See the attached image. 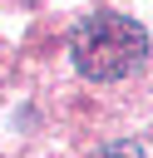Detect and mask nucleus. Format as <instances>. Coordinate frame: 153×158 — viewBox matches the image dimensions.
<instances>
[{
    "instance_id": "1",
    "label": "nucleus",
    "mask_w": 153,
    "mask_h": 158,
    "mask_svg": "<svg viewBox=\"0 0 153 158\" xmlns=\"http://www.w3.org/2000/svg\"><path fill=\"white\" fill-rule=\"evenodd\" d=\"M69 49H74V69H79L84 79L109 84V79H128V74L148 59V35H143L138 20L99 10V15H89V20L74 30Z\"/></svg>"
},
{
    "instance_id": "2",
    "label": "nucleus",
    "mask_w": 153,
    "mask_h": 158,
    "mask_svg": "<svg viewBox=\"0 0 153 158\" xmlns=\"http://www.w3.org/2000/svg\"><path fill=\"white\" fill-rule=\"evenodd\" d=\"M94 158H143V148L138 143H104Z\"/></svg>"
}]
</instances>
